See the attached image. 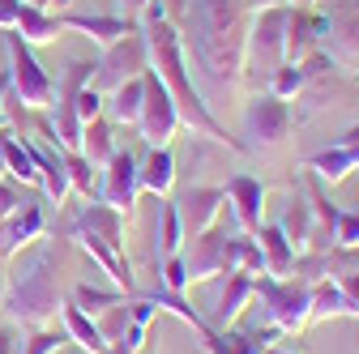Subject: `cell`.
<instances>
[{"instance_id":"cell-1","label":"cell","mask_w":359,"mask_h":354,"mask_svg":"<svg viewBox=\"0 0 359 354\" xmlns=\"http://www.w3.org/2000/svg\"><path fill=\"white\" fill-rule=\"evenodd\" d=\"M252 13V0H189L184 17H180L184 60L189 69H197V85L210 107L244 81V43Z\"/></svg>"},{"instance_id":"cell-2","label":"cell","mask_w":359,"mask_h":354,"mask_svg":"<svg viewBox=\"0 0 359 354\" xmlns=\"http://www.w3.org/2000/svg\"><path fill=\"white\" fill-rule=\"evenodd\" d=\"M142 26V38H146V56H150V73L167 85V94L175 99V111H180V124L193 128V137H205V141H218L236 154H248V146L240 137H231L222 120L214 115V107L205 103L201 85L184 60V43H180V26L154 17V22H137Z\"/></svg>"},{"instance_id":"cell-3","label":"cell","mask_w":359,"mask_h":354,"mask_svg":"<svg viewBox=\"0 0 359 354\" xmlns=\"http://www.w3.org/2000/svg\"><path fill=\"white\" fill-rule=\"evenodd\" d=\"M60 303H65L60 299V243L39 235L30 248L13 256L9 290H5L0 312L18 329H48L60 316Z\"/></svg>"},{"instance_id":"cell-4","label":"cell","mask_w":359,"mask_h":354,"mask_svg":"<svg viewBox=\"0 0 359 354\" xmlns=\"http://www.w3.org/2000/svg\"><path fill=\"white\" fill-rule=\"evenodd\" d=\"M287 64V5H265L252 13L244 43V81L265 90L269 77Z\"/></svg>"},{"instance_id":"cell-5","label":"cell","mask_w":359,"mask_h":354,"mask_svg":"<svg viewBox=\"0 0 359 354\" xmlns=\"http://www.w3.org/2000/svg\"><path fill=\"white\" fill-rule=\"evenodd\" d=\"M252 299L261 307V316L269 329L278 333H299L312 312V286L299 278H274V274H257L252 278Z\"/></svg>"},{"instance_id":"cell-6","label":"cell","mask_w":359,"mask_h":354,"mask_svg":"<svg viewBox=\"0 0 359 354\" xmlns=\"http://www.w3.org/2000/svg\"><path fill=\"white\" fill-rule=\"evenodd\" d=\"M5 34V52H9V85H13V99L30 111H48L52 99H56V81L48 77L30 52V43H22L18 30H0Z\"/></svg>"},{"instance_id":"cell-7","label":"cell","mask_w":359,"mask_h":354,"mask_svg":"<svg viewBox=\"0 0 359 354\" xmlns=\"http://www.w3.org/2000/svg\"><path fill=\"white\" fill-rule=\"evenodd\" d=\"M317 13L325 17L321 52L330 56V64L359 77V0H321Z\"/></svg>"},{"instance_id":"cell-8","label":"cell","mask_w":359,"mask_h":354,"mask_svg":"<svg viewBox=\"0 0 359 354\" xmlns=\"http://www.w3.org/2000/svg\"><path fill=\"white\" fill-rule=\"evenodd\" d=\"M150 69V56H146V38H142V26H133L120 43H111V48H103V56L95 60V90L111 94L116 85L133 81V77H142Z\"/></svg>"},{"instance_id":"cell-9","label":"cell","mask_w":359,"mask_h":354,"mask_svg":"<svg viewBox=\"0 0 359 354\" xmlns=\"http://www.w3.org/2000/svg\"><path fill=\"white\" fill-rule=\"evenodd\" d=\"M291 132V107L283 99H274L269 90H257L248 103H244V146L248 150H274L287 141Z\"/></svg>"},{"instance_id":"cell-10","label":"cell","mask_w":359,"mask_h":354,"mask_svg":"<svg viewBox=\"0 0 359 354\" xmlns=\"http://www.w3.org/2000/svg\"><path fill=\"white\" fill-rule=\"evenodd\" d=\"M137 132L150 150L158 146H171V137L180 132V111H175V99L167 94V85L146 69V103H142V115H137Z\"/></svg>"},{"instance_id":"cell-11","label":"cell","mask_w":359,"mask_h":354,"mask_svg":"<svg viewBox=\"0 0 359 354\" xmlns=\"http://www.w3.org/2000/svg\"><path fill=\"white\" fill-rule=\"evenodd\" d=\"M227 239H231V231L222 227V218H218L210 231H201L197 239H184L180 260H184L189 282H210L218 274H227Z\"/></svg>"},{"instance_id":"cell-12","label":"cell","mask_w":359,"mask_h":354,"mask_svg":"<svg viewBox=\"0 0 359 354\" xmlns=\"http://www.w3.org/2000/svg\"><path fill=\"white\" fill-rule=\"evenodd\" d=\"M137 192H142V184H137V158H133L128 150H116V154L107 158V167H99L95 197L128 218L133 205H137Z\"/></svg>"},{"instance_id":"cell-13","label":"cell","mask_w":359,"mask_h":354,"mask_svg":"<svg viewBox=\"0 0 359 354\" xmlns=\"http://www.w3.org/2000/svg\"><path fill=\"white\" fill-rule=\"evenodd\" d=\"M171 205H175V213H180V231H184V239H197L201 231H210L218 218H222L227 192H222L218 184H189Z\"/></svg>"},{"instance_id":"cell-14","label":"cell","mask_w":359,"mask_h":354,"mask_svg":"<svg viewBox=\"0 0 359 354\" xmlns=\"http://www.w3.org/2000/svg\"><path fill=\"white\" fill-rule=\"evenodd\" d=\"M252 303V274H218L210 278V329L222 333V329H231L240 320V312Z\"/></svg>"},{"instance_id":"cell-15","label":"cell","mask_w":359,"mask_h":354,"mask_svg":"<svg viewBox=\"0 0 359 354\" xmlns=\"http://www.w3.org/2000/svg\"><path fill=\"white\" fill-rule=\"evenodd\" d=\"M355 167H359V124L346 128L342 137H338L334 146H325L321 154H308V158H304V171L317 175L321 184H342Z\"/></svg>"},{"instance_id":"cell-16","label":"cell","mask_w":359,"mask_h":354,"mask_svg":"<svg viewBox=\"0 0 359 354\" xmlns=\"http://www.w3.org/2000/svg\"><path fill=\"white\" fill-rule=\"evenodd\" d=\"M26 141H30V154H34V167H39L43 201L65 205V197L73 192V188H69V171H65V150H60L56 141H39L34 132H26Z\"/></svg>"},{"instance_id":"cell-17","label":"cell","mask_w":359,"mask_h":354,"mask_svg":"<svg viewBox=\"0 0 359 354\" xmlns=\"http://www.w3.org/2000/svg\"><path fill=\"white\" fill-rule=\"evenodd\" d=\"M43 227H48V218H43V205L39 201H22L5 222H0V260H13L22 248H30Z\"/></svg>"},{"instance_id":"cell-18","label":"cell","mask_w":359,"mask_h":354,"mask_svg":"<svg viewBox=\"0 0 359 354\" xmlns=\"http://www.w3.org/2000/svg\"><path fill=\"white\" fill-rule=\"evenodd\" d=\"M325 43V17L317 9H291L287 5V64H304Z\"/></svg>"},{"instance_id":"cell-19","label":"cell","mask_w":359,"mask_h":354,"mask_svg":"<svg viewBox=\"0 0 359 354\" xmlns=\"http://www.w3.org/2000/svg\"><path fill=\"white\" fill-rule=\"evenodd\" d=\"M222 192H227V201H231L236 227H240L244 235H257V231H261V205H265V184L257 180V175H231V180L222 184Z\"/></svg>"},{"instance_id":"cell-20","label":"cell","mask_w":359,"mask_h":354,"mask_svg":"<svg viewBox=\"0 0 359 354\" xmlns=\"http://www.w3.org/2000/svg\"><path fill=\"white\" fill-rule=\"evenodd\" d=\"M60 22H65V30L86 34L99 52L111 48V43H120L133 26H137L133 17H120V13H60Z\"/></svg>"},{"instance_id":"cell-21","label":"cell","mask_w":359,"mask_h":354,"mask_svg":"<svg viewBox=\"0 0 359 354\" xmlns=\"http://www.w3.org/2000/svg\"><path fill=\"white\" fill-rule=\"evenodd\" d=\"M142 103H146V73L133 77V81H124V85H116V90L103 99V115H107L116 128H137Z\"/></svg>"},{"instance_id":"cell-22","label":"cell","mask_w":359,"mask_h":354,"mask_svg":"<svg viewBox=\"0 0 359 354\" xmlns=\"http://www.w3.org/2000/svg\"><path fill=\"white\" fill-rule=\"evenodd\" d=\"M137 184H142V192L171 197V188H175V154H171L167 146L150 150V154L137 162Z\"/></svg>"},{"instance_id":"cell-23","label":"cell","mask_w":359,"mask_h":354,"mask_svg":"<svg viewBox=\"0 0 359 354\" xmlns=\"http://www.w3.org/2000/svg\"><path fill=\"white\" fill-rule=\"evenodd\" d=\"M13 30L22 34V43H30V48H48V43H56L65 34V22L52 9H30V5H22Z\"/></svg>"},{"instance_id":"cell-24","label":"cell","mask_w":359,"mask_h":354,"mask_svg":"<svg viewBox=\"0 0 359 354\" xmlns=\"http://www.w3.org/2000/svg\"><path fill=\"white\" fill-rule=\"evenodd\" d=\"M278 231L291 239L295 256L308 252V239H312V201H308L299 188H291V197H287V209H283V218H278Z\"/></svg>"},{"instance_id":"cell-25","label":"cell","mask_w":359,"mask_h":354,"mask_svg":"<svg viewBox=\"0 0 359 354\" xmlns=\"http://www.w3.org/2000/svg\"><path fill=\"white\" fill-rule=\"evenodd\" d=\"M60 329H65V337H69L73 346H81L86 354H107V350H111V346L103 341L99 325L90 320L81 307H73V303H60Z\"/></svg>"},{"instance_id":"cell-26","label":"cell","mask_w":359,"mask_h":354,"mask_svg":"<svg viewBox=\"0 0 359 354\" xmlns=\"http://www.w3.org/2000/svg\"><path fill=\"white\" fill-rule=\"evenodd\" d=\"M0 146H5V171H9V180L34 188L39 184V167H34V154H30V141H26V132H0Z\"/></svg>"},{"instance_id":"cell-27","label":"cell","mask_w":359,"mask_h":354,"mask_svg":"<svg viewBox=\"0 0 359 354\" xmlns=\"http://www.w3.org/2000/svg\"><path fill=\"white\" fill-rule=\"evenodd\" d=\"M90 167H107V158L116 154V124L107 115L86 120L81 124V150H77Z\"/></svg>"},{"instance_id":"cell-28","label":"cell","mask_w":359,"mask_h":354,"mask_svg":"<svg viewBox=\"0 0 359 354\" xmlns=\"http://www.w3.org/2000/svg\"><path fill=\"white\" fill-rule=\"evenodd\" d=\"M257 243H261V256H265V274L287 278L291 264H295V248H291V239L278 231V222H261Z\"/></svg>"},{"instance_id":"cell-29","label":"cell","mask_w":359,"mask_h":354,"mask_svg":"<svg viewBox=\"0 0 359 354\" xmlns=\"http://www.w3.org/2000/svg\"><path fill=\"white\" fill-rule=\"evenodd\" d=\"M342 316H355V307L342 295V286L334 278L312 282V312H308V320H342Z\"/></svg>"},{"instance_id":"cell-30","label":"cell","mask_w":359,"mask_h":354,"mask_svg":"<svg viewBox=\"0 0 359 354\" xmlns=\"http://www.w3.org/2000/svg\"><path fill=\"white\" fill-rule=\"evenodd\" d=\"M124 299H128V295H124L120 286H95V282H77L73 295H69V303L81 307L90 320H99L107 307H116V303H124Z\"/></svg>"},{"instance_id":"cell-31","label":"cell","mask_w":359,"mask_h":354,"mask_svg":"<svg viewBox=\"0 0 359 354\" xmlns=\"http://www.w3.org/2000/svg\"><path fill=\"white\" fill-rule=\"evenodd\" d=\"M227 274H265V256H261V243H257V235H244V231H236L231 239H227Z\"/></svg>"},{"instance_id":"cell-32","label":"cell","mask_w":359,"mask_h":354,"mask_svg":"<svg viewBox=\"0 0 359 354\" xmlns=\"http://www.w3.org/2000/svg\"><path fill=\"white\" fill-rule=\"evenodd\" d=\"M184 248V231H180V213L171 201L158 205V243H154V260H167Z\"/></svg>"},{"instance_id":"cell-33","label":"cell","mask_w":359,"mask_h":354,"mask_svg":"<svg viewBox=\"0 0 359 354\" xmlns=\"http://www.w3.org/2000/svg\"><path fill=\"white\" fill-rule=\"evenodd\" d=\"M65 171H69V188L81 192L86 201L95 197V184H99V167H90L77 150H65Z\"/></svg>"},{"instance_id":"cell-34","label":"cell","mask_w":359,"mask_h":354,"mask_svg":"<svg viewBox=\"0 0 359 354\" xmlns=\"http://www.w3.org/2000/svg\"><path fill=\"white\" fill-rule=\"evenodd\" d=\"M65 329H30V337L22 341V354H56V350H65Z\"/></svg>"},{"instance_id":"cell-35","label":"cell","mask_w":359,"mask_h":354,"mask_svg":"<svg viewBox=\"0 0 359 354\" xmlns=\"http://www.w3.org/2000/svg\"><path fill=\"white\" fill-rule=\"evenodd\" d=\"M158 274H163V290H171V295H184V290H189V274H184V260H180V252L167 256V260H158Z\"/></svg>"},{"instance_id":"cell-36","label":"cell","mask_w":359,"mask_h":354,"mask_svg":"<svg viewBox=\"0 0 359 354\" xmlns=\"http://www.w3.org/2000/svg\"><path fill=\"white\" fill-rule=\"evenodd\" d=\"M103 99H107L103 90L86 85V90L77 94V120H81V124H86V120H99V115H103Z\"/></svg>"},{"instance_id":"cell-37","label":"cell","mask_w":359,"mask_h":354,"mask_svg":"<svg viewBox=\"0 0 359 354\" xmlns=\"http://www.w3.org/2000/svg\"><path fill=\"white\" fill-rule=\"evenodd\" d=\"M334 243H359V209H338Z\"/></svg>"},{"instance_id":"cell-38","label":"cell","mask_w":359,"mask_h":354,"mask_svg":"<svg viewBox=\"0 0 359 354\" xmlns=\"http://www.w3.org/2000/svg\"><path fill=\"white\" fill-rule=\"evenodd\" d=\"M18 205H22V188L9 184V180H0V222H5V218H9Z\"/></svg>"},{"instance_id":"cell-39","label":"cell","mask_w":359,"mask_h":354,"mask_svg":"<svg viewBox=\"0 0 359 354\" xmlns=\"http://www.w3.org/2000/svg\"><path fill=\"white\" fill-rule=\"evenodd\" d=\"M0 354H22V341H18V325H0Z\"/></svg>"},{"instance_id":"cell-40","label":"cell","mask_w":359,"mask_h":354,"mask_svg":"<svg viewBox=\"0 0 359 354\" xmlns=\"http://www.w3.org/2000/svg\"><path fill=\"white\" fill-rule=\"evenodd\" d=\"M154 5L163 9V17L171 26H180V17H184V9H189V0H154Z\"/></svg>"},{"instance_id":"cell-41","label":"cell","mask_w":359,"mask_h":354,"mask_svg":"<svg viewBox=\"0 0 359 354\" xmlns=\"http://www.w3.org/2000/svg\"><path fill=\"white\" fill-rule=\"evenodd\" d=\"M18 9H22V0H0V30L18 26Z\"/></svg>"},{"instance_id":"cell-42","label":"cell","mask_w":359,"mask_h":354,"mask_svg":"<svg viewBox=\"0 0 359 354\" xmlns=\"http://www.w3.org/2000/svg\"><path fill=\"white\" fill-rule=\"evenodd\" d=\"M338 286H342V295L351 299V307H359V269L346 274V278H338ZM351 320H355V316H351Z\"/></svg>"},{"instance_id":"cell-43","label":"cell","mask_w":359,"mask_h":354,"mask_svg":"<svg viewBox=\"0 0 359 354\" xmlns=\"http://www.w3.org/2000/svg\"><path fill=\"white\" fill-rule=\"evenodd\" d=\"M146 0H120V17H137Z\"/></svg>"},{"instance_id":"cell-44","label":"cell","mask_w":359,"mask_h":354,"mask_svg":"<svg viewBox=\"0 0 359 354\" xmlns=\"http://www.w3.org/2000/svg\"><path fill=\"white\" fill-rule=\"evenodd\" d=\"M9 94H13V85H9V69H5V73H0V111H5Z\"/></svg>"},{"instance_id":"cell-45","label":"cell","mask_w":359,"mask_h":354,"mask_svg":"<svg viewBox=\"0 0 359 354\" xmlns=\"http://www.w3.org/2000/svg\"><path fill=\"white\" fill-rule=\"evenodd\" d=\"M5 290H9V260H0V307H5Z\"/></svg>"},{"instance_id":"cell-46","label":"cell","mask_w":359,"mask_h":354,"mask_svg":"<svg viewBox=\"0 0 359 354\" xmlns=\"http://www.w3.org/2000/svg\"><path fill=\"white\" fill-rule=\"evenodd\" d=\"M278 5H291V9H317L321 0H278Z\"/></svg>"},{"instance_id":"cell-47","label":"cell","mask_w":359,"mask_h":354,"mask_svg":"<svg viewBox=\"0 0 359 354\" xmlns=\"http://www.w3.org/2000/svg\"><path fill=\"white\" fill-rule=\"evenodd\" d=\"M22 5H30V9H52V5H60V0H22Z\"/></svg>"},{"instance_id":"cell-48","label":"cell","mask_w":359,"mask_h":354,"mask_svg":"<svg viewBox=\"0 0 359 354\" xmlns=\"http://www.w3.org/2000/svg\"><path fill=\"white\" fill-rule=\"evenodd\" d=\"M265 354H295V350H274V346H269V350H265Z\"/></svg>"},{"instance_id":"cell-49","label":"cell","mask_w":359,"mask_h":354,"mask_svg":"<svg viewBox=\"0 0 359 354\" xmlns=\"http://www.w3.org/2000/svg\"><path fill=\"white\" fill-rule=\"evenodd\" d=\"M137 354H150V350H146V346H142V350H137Z\"/></svg>"},{"instance_id":"cell-50","label":"cell","mask_w":359,"mask_h":354,"mask_svg":"<svg viewBox=\"0 0 359 354\" xmlns=\"http://www.w3.org/2000/svg\"><path fill=\"white\" fill-rule=\"evenodd\" d=\"M355 320H359V307H355Z\"/></svg>"},{"instance_id":"cell-51","label":"cell","mask_w":359,"mask_h":354,"mask_svg":"<svg viewBox=\"0 0 359 354\" xmlns=\"http://www.w3.org/2000/svg\"><path fill=\"white\" fill-rule=\"evenodd\" d=\"M56 354H65V350H56Z\"/></svg>"}]
</instances>
